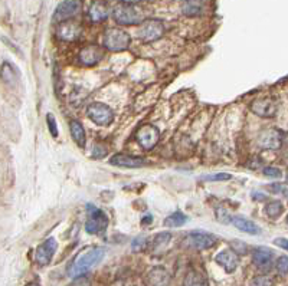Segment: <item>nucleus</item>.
I'll return each mask as SVG.
<instances>
[{
    "label": "nucleus",
    "mask_w": 288,
    "mask_h": 286,
    "mask_svg": "<svg viewBox=\"0 0 288 286\" xmlns=\"http://www.w3.org/2000/svg\"><path fill=\"white\" fill-rule=\"evenodd\" d=\"M105 256V249L95 246V248H89L84 252H81L77 259L72 262L71 268L68 270V275L71 278H78L86 275L94 266H97Z\"/></svg>",
    "instance_id": "1"
},
{
    "label": "nucleus",
    "mask_w": 288,
    "mask_h": 286,
    "mask_svg": "<svg viewBox=\"0 0 288 286\" xmlns=\"http://www.w3.org/2000/svg\"><path fill=\"white\" fill-rule=\"evenodd\" d=\"M108 226V217L107 214L95 207L94 204L86 206V223L85 230L89 235H104Z\"/></svg>",
    "instance_id": "2"
},
{
    "label": "nucleus",
    "mask_w": 288,
    "mask_h": 286,
    "mask_svg": "<svg viewBox=\"0 0 288 286\" xmlns=\"http://www.w3.org/2000/svg\"><path fill=\"white\" fill-rule=\"evenodd\" d=\"M131 37L125 31L119 28H110L104 35V48L111 52H121L128 49Z\"/></svg>",
    "instance_id": "3"
},
{
    "label": "nucleus",
    "mask_w": 288,
    "mask_h": 286,
    "mask_svg": "<svg viewBox=\"0 0 288 286\" xmlns=\"http://www.w3.org/2000/svg\"><path fill=\"white\" fill-rule=\"evenodd\" d=\"M113 17L119 25H125V26H133V25H141L143 23L141 12H138L133 4H125V3H119L114 7Z\"/></svg>",
    "instance_id": "4"
},
{
    "label": "nucleus",
    "mask_w": 288,
    "mask_h": 286,
    "mask_svg": "<svg viewBox=\"0 0 288 286\" xmlns=\"http://www.w3.org/2000/svg\"><path fill=\"white\" fill-rule=\"evenodd\" d=\"M86 115L94 124H97L100 127H108L114 121L113 109L108 105L102 104V102L89 104L88 108H86Z\"/></svg>",
    "instance_id": "5"
},
{
    "label": "nucleus",
    "mask_w": 288,
    "mask_h": 286,
    "mask_svg": "<svg viewBox=\"0 0 288 286\" xmlns=\"http://www.w3.org/2000/svg\"><path fill=\"white\" fill-rule=\"evenodd\" d=\"M216 242H218L216 236L206 233V232H189L183 237L185 246L190 248V249H196V250L210 249L216 245Z\"/></svg>",
    "instance_id": "6"
},
{
    "label": "nucleus",
    "mask_w": 288,
    "mask_h": 286,
    "mask_svg": "<svg viewBox=\"0 0 288 286\" xmlns=\"http://www.w3.org/2000/svg\"><path fill=\"white\" fill-rule=\"evenodd\" d=\"M163 35H165V25H163V22H160L157 19H149V20L143 22L137 31L138 39H141L146 43L159 40Z\"/></svg>",
    "instance_id": "7"
},
{
    "label": "nucleus",
    "mask_w": 288,
    "mask_h": 286,
    "mask_svg": "<svg viewBox=\"0 0 288 286\" xmlns=\"http://www.w3.org/2000/svg\"><path fill=\"white\" fill-rule=\"evenodd\" d=\"M159 140H160V131L152 124H146L140 127L136 134V141L138 143V145L147 151L156 147Z\"/></svg>",
    "instance_id": "8"
},
{
    "label": "nucleus",
    "mask_w": 288,
    "mask_h": 286,
    "mask_svg": "<svg viewBox=\"0 0 288 286\" xmlns=\"http://www.w3.org/2000/svg\"><path fill=\"white\" fill-rule=\"evenodd\" d=\"M81 0H64L58 4L53 13V22L62 23L71 20L74 16H77L81 12Z\"/></svg>",
    "instance_id": "9"
},
{
    "label": "nucleus",
    "mask_w": 288,
    "mask_h": 286,
    "mask_svg": "<svg viewBox=\"0 0 288 286\" xmlns=\"http://www.w3.org/2000/svg\"><path fill=\"white\" fill-rule=\"evenodd\" d=\"M284 134L277 128H267L258 135V145L264 150H280L283 145Z\"/></svg>",
    "instance_id": "10"
},
{
    "label": "nucleus",
    "mask_w": 288,
    "mask_h": 286,
    "mask_svg": "<svg viewBox=\"0 0 288 286\" xmlns=\"http://www.w3.org/2000/svg\"><path fill=\"white\" fill-rule=\"evenodd\" d=\"M56 248H58V242L55 237H49L46 239L45 242H42L36 252H35V262L39 265V266H46L49 265L53 257V254L56 252Z\"/></svg>",
    "instance_id": "11"
},
{
    "label": "nucleus",
    "mask_w": 288,
    "mask_h": 286,
    "mask_svg": "<svg viewBox=\"0 0 288 286\" xmlns=\"http://www.w3.org/2000/svg\"><path fill=\"white\" fill-rule=\"evenodd\" d=\"M251 111L255 115L261 118H272L277 114L278 105L277 101L271 97H265V98H258L255 101L251 102Z\"/></svg>",
    "instance_id": "12"
},
{
    "label": "nucleus",
    "mask_w": 288,
    "mask_h": 286,
    "mask_svg": "<svg viewBox=\"0 0 288 286\" xmlns=\"http://www.w3.org/2000/svg\"><path fill=\"white\" fill-rule=\"evenodd\" d=\"M110 164L117 167H125V169H140L147 166V160L143 157H134V155L119 152L110 158Z\"/></svg>",
    "instance_id": "13"
},
{
    "label": "nucleus",
    "mask_w": 288,
    "mask_h": 286,
    "mask_svg": "<svg viewBox=\"0 0 288 286\" xmlns=\"http://www.w3.org/2000/svg\"><path fill=\"white\" fill-rule=\"evenodd\" d=\"M56 36L61 40L74 42V40H77L81 36V26L77 22H74V20H67V22L58 23Z\"/></svg>",
    "instance_id": "14"
},
{
    "label": "nucleus",
    "mask_w": 288,
    "mask_h": 286,
    "mask_svg": "<svg viewBox=\"0 0 288 286\" xmlns=\"http://www.w3.org/2000/svg\"><path fill=\"white\" fill-rule=\"evenodd\" d=\"M215 262L223 268L225 272L228 273H234L238 269V265H239V257H238V253H235L232 249H223L220 250L216 257H215Z\"/></svg>",
    "instance_id": "15"
},
{
    "label": "nucleus",
    "mask_w": 288,
    "mask_h": 286,
    "mask_svg": "<svg viewBox=\"0 0 288 286\" xmlns=\"http://www.w3.org/2000/svg\"><path fill=\"white\" fill-rule=\"evenodd\" d=\"M102 58H104V51H102L101 46H97V45L85 46L84 49L80 52V56H78L80 62L84 67H94L101 61Z\"/></svg>",
    "instance_id": "16"
},
{
    "label": "nucleus",
    "mask_w": 288,
    "mask_h": 286,
    "mask_svg": "<svg viewBox=\"0 0 288 286\" xmlns=\"http://www.w3.org/2000/svg\"><path fill=\"white\" fill-rule=\"evenodd\" d=\"M147 286H169L170 273L163 266H154L146 275Z\"/></svg>",
    "instance_id": "17"
},
{
    "label": "nucleus",
    "mask_w": 288,
    "mask_h": 286,
    "mask_svg": "<svg viewBox=\"0 0 288 286\" xmlns=\"http://www.w3.org/2000/svg\"><path fill=\"white\" fill-rule=\"evenodd\" d=\"M274 260V252L268 248L258 246L252 250V262L259 269H270Z\"/></svg>",
    "instance_id": "18"
},
{
    "label": "nucleus",
    "mask_w": 288,
    "mask_h": 286,
    "mask_svg": "<svg viewBox=\"0 0 288 286\" xmlns=\"http://www.w3.org/2000/svg\"><path fill=\"white\" fill-rule=\"evenodd\" d=\"M108 6L104 0H94L89 6V10H88V16L92 22L98 23V22H102L108 17Z\"/></svg>",
    "instance_id": "19"
},
{
    "label": "nucleus",
    "mask_w": 288,
    "mask_h": 286,
    "mask_svg": "<svg viewBox=\"0 0 288 286\" xmlns=\"http://www.w3.org/2000/svg\"><path fill=\"white\" fill-rule=\"evenodd\" d=\"M232 223H234V226L237 227L238 230H241V232H244V233H248V235H259L261 233V227L252 221V220L247 219V217H234L232 219Z\"/></svg>",
    "instance_id": "20"
},
{
    "label": "nucleus",
    "mask_w": 288,
    "mask_h": 286,
    "mask_svg": "<svg viewBox=\"0 0 288 286\" xmlns=\"http://www.w3.org/2000/svg\"><path fill=\"white\" fill-rule=\"evenodd\" d=\"M182 12L186 16H201L205 12L204 0H185L182 4Z\"/></svg>",
    "instance_id": "21"
},
{
    "label": "nucleus",
    "mask_w": 288,
    "mask_h": 286,
    "mask_svg": "<svg viewBox=\"0 0 288 286\" xmlns=\"http://www.w3.org/2000/svg\"><path fill=\"white\" fill-rule=\"evenodd\" d=\"M183 286H209L207 285V279L205 278L204 273L198 272L195 269H190L185 276Z\"/></svg>",
    "instance_id": "22"
},
{
    "label": "nucleus",
    "mask_w": 288,
    "mask_h": 286,
    "mask_svg": "<svg viewBox=\"0 0 288 286\" xmlns=\"http://www.w3.org/2000/svg\"><path fill=\"white\" fill-rule=\"evenodd\" d=\"M69 128H71V135L74 138V141L80 145V147H85V130L82 127V124L80 121H71L69 122Z\"/></svg>",
    "instance_id": "23"
},
{
    "label": "nucleus",
    "mask_w": 288,
    "mask_h": 286,
    "mask_svg": "<svg viewBox=\"0 0 288 286\" xmlns=\"http://www.w3.org/2000/svg\"><path fill=\"white\" fill-rule=\"evenodd\" d=\"M284 212V206L283 203L278 200H272L265 204V213L270 219H278Z\"/></svg>",
    "instance_id": "24"
},
{
    "label": "nucleus",
    "mask_w": 288,
    "mask_h": 286,
    "mask_svg": "<svg viewBox=\"0 0 288 286\" xmlns=\"http://www.w3.org/2000/svg\"><path fill=\"white\" fill-rule=\"evenodd\" d=\"M187 223V216L185 213H182V212H176V213H173V214H170L166 217L165 220V224L167 226V227H180V226H183V224H186Z\"/></svg>",
    "instance_id": "25"
},
{
    "label": "nucleus",
    "mask_w": 288,
    "mask_h": 286,
    "mask_svg": "<svg viewBox=\"0 0 288 286\" xmlns=\"http://www.w3.org/2000/svg\"><path fill=\"white\" fill-rule=\"evenodd\" d=\"M171 233L170 232H162V233H159V235L154 236V239H153V248L156 249V250H159L160 248H163V246H166L167 243H169L170 240H171Z\"/></svg>",
    "instance_id": "26"
},
{
    "label": "nucleus",
    "mask_w": 288,
    "mask_h": 286,
    "mask_svg": "<svg viewBox=\"0 0 288 286\" xmlns=\"http://www.w3.org/2000/svg\"><path fill=\"white\" fill-rule=\"evenodd\" d=\"M267 190L274 194H283L288 199V183H274L267 185Z\"/></svg>",
    "instance_id": "27"
},
{
    "label": "nucleus",
    "mask_w": 288,
    "mask_h": 286,
    "mask_svg": "<svg viewBox=\"0 0 288 286\" xmlns=\"http://www.w3.org/2000/svg\"><path fill=\"white\" fill-rule=\"evenodd\" d=\"M232 176L228 173H218V174H209V176H204L202 180L204 181H226L231 180Z\"/></svg>",
    "instance_id": "28"
},
{
    "label": "nucleus",
    "mask_w": 288,
    "mask_h": 286,
    "mask_svg": "<svg viewBox=\"0 0 288 286\" xmlns=\"http://www.w3.org/2000/svg\"><path fill=\"white\" fill-rule=\"evenodd\" d=\"M131 248H133V250H134V252H143V250L147 248V240H146V237H143V236H138V237H136V239L133 240Z\"/></svg>",
    "instance_id": "29"
},
{
    "label": "nucleus",
    "mask_w": 288,
    "mask_h": 286,
    "mask_svg": "<svg viewBox=\"0 0 288 286\" xmlns=\"http://www.w3.org/2000/svg\"><path fill=\"white\" fill-rule=\"evenodd\" d=\"M277 270L281 273V275H287L288 273V256H281L277 259Z\"/></svg>",
    "instance_id": "30"
},
{
    "label": "nucleus",
    "mask_w": 288,
    "mask_h": 286,
    "mask_svg": "<svg viewBox=\"0 0 288 286\" xmlns=\"http://www.w3.org/2000/svg\"><path fill=\"white\" fill-rule=\"evenodd\" d=\"M231 246H232V250L235 253H238V254H247V252H248V246H247L245 242L234 240V242L231 243Z\"/></svg>",
    "instance_id": "31"
},
{
    "label": "nucleus",
    "mask_w": 288,
    "mask_h": 286,
    "mask_svg": "<svg viewBox=\"0 0 288 286\" xmlns=\"http://www.w3.org/2000/svg\"><path fill=\"white\" fill-rule=\"evenodd\" d=\"M69 286H91V278L88 275H82L78 278H74Z\"/></svg>",
    "instance_id": "32"
},
{
    "label": "nucleus",
    "mask_w": 288,
    "mask_h": 286,
    "mask_svg": "<svg viewBox=\"0 0 288 286\" xmlns=\"http://www.w3.org/2000/svg\"><path fill=\"white\" fill-rule=\"evenodd\" d=\"M251 286H272V279L268 276H256L252 279Z\"/></svg>",
    "instance_id": "33"
},
{
    "label": "nucleus",
    "mask_w": 288,
    "mask_h": 286,
    "mask_svg": "<svg viewBox=\"0 0 288 286\" xmlns=\"http://www.w3.org/2000/svg\"><path fill=\"white\" fill-rule=\"evenodd\" d=\"M264 176L267 177H271V179H281L283 177V171L280 169H275V167H265L262 170Z\"/></svg>",
    "instance_id": "34"
},
{
    "label": "nucleus",
    "mask_w": 288,
    "mask_h": 286,
    "mask_svg": "<svg viewBox=\"0 0 288 286\" xmlns=\"http://www.w3.org/2000/svg\"><path fill=\"white\" fill-rule=\"evenodd\" d=\"M46 124L49 127V131H51L52 137H58V127H56V119L53 118L52 114L46 115Z\"/></svg>",
    "instance_id": "35"
},
{
    "label": "nucleus",
    "mask_w": 288,
    "mask_h": 286,
    "mask_svg": "<svg viewBox=\"0 0 288 286\" xmlns=\"http://www.w3.org/2000/svg\"><path fill=\"white\" fill-rule=\"evenodd\" d=\"M274 243H275V246H278L284 250H288V239H286V237H277L274 240Z\"/></svg>",
    "instance_id": "36"
},
{
    "label": "nucleus",
    "mask_w": 288,
    "mask_h": 286,
    "mask_svg": "<svg viewBox=\"0 0 288 286\" xmlns=\"http://www.w3.org/2000/svg\"><path fill=\"white\" fill-rule=\"evenodd\" d=\"M123 3H125V4H137V3H140L141 0H121Z\"/></svg>",
    "instance_id": "37"
},
{
    "label": "nucleus",
    "mask_w": 288,
    "mask_h": 286,
    "mask_svg": "<svg viewBox=\"0 0 288 286\" xmlns=\"http://www.w3.org/2000/svg\"><path fill=\"white\" fill-rule=\"evenodd\" d=\"M28 286H41V285H39L38 282H31V284H29V285H28Z\"/></svg>",
    "instance_id": "38"
},
{
    "label": "nucleus",
    "mask_w": 288,
    "mask_h": 286,
    "mask_svg": "<svg viewBox=\"0 0 288 286\" xmlns=\"http://www.w3.org/2000/svg\"><path fill=\"white\" fill-rule=\"evenodd\" d=\"M287 223H288V216H287Z\"/></svg>",
    "instance_id": "39"
}]
</instances>
